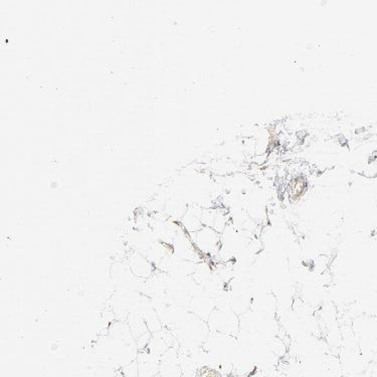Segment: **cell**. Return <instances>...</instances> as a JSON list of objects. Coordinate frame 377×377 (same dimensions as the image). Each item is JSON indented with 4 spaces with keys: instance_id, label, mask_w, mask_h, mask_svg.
Returning <instances> with one entry per match:
<instances>
[{
    "instance_id": "6da1fadb",
    "label": "cell",
    "mask_w": 377,
    "mask_h": 377,
    "mask_svg": "<svg viewBox=\"0 0 377 377\" xmlns=\"http://www.w3.org/2000/svg\"><path fill=\"white\" fill-rule=\"evenodd\" d=\"M201 377H219V376L212 371V370H208V371H206V374H203V376Z\"/></svg>"
}]
</instances>
